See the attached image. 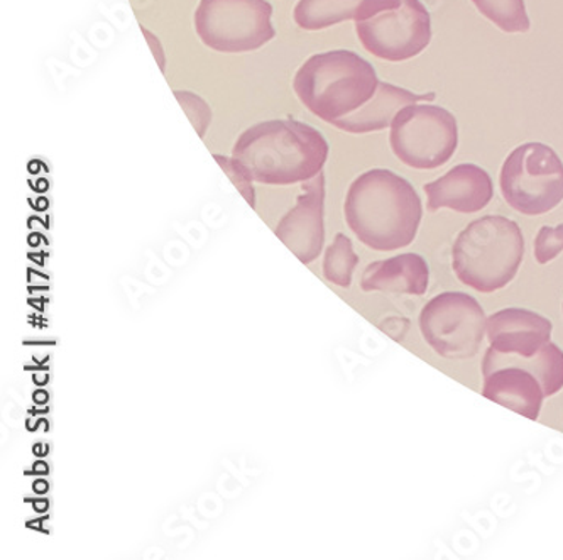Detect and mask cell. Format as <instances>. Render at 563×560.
<instances>
[{"label": "cell", "instance_id": "17", "mask_svg": "<svg viewBox=\"0 0 563 560\" xmlns=\"http://www.w3.org/2000/svg\"><path fill=\"white\" fill-rule=\"evenodd\" d=\"M364 0H300L292 18L301 30L320 31L339 22L354 21Z\"/></svg>", "mask_w": 563, "mask_h": 560}, {"label": "cell", "instance_id": "3", "mask_svg": "<svg viewBox=\"0 0 563 560\" xmlns=\"http://www.w3.org/2000/svg\"><path fill=\"white\" fill-rule=\"evenodd\" d=\"M377 87L374 66L349 50L310 56L292 78L300 102L329 124L369 102Z\"/></svg>", "mask_w": 563, "mask_h": 560}, {"label": "cell", "instance_id": "8", "mask_svg": "<svg viewBox=\"0 0 563 560\" xmlns=\"http://www.w3.org/2000/svg\"><path fill=\"white\" fill-rule=\"evenodd\" d=\"M389 143L410 168H439L457 151V119L443 107L411 103L393 119Z\"/></svg>", "mask_w": 563, "mask_h": 560}, {"label": "cell", "instance_id": "21", "mask_svg": "<svg viewBox=\"0 0 563 560\" xmlns=\"http://www.w3.org/2000/svg\"><path fill=\"white\" fill-rule=\"evenodd\" d=\"M563 253V223L556 226V228L540 229L534 239V257L538 263L549 264Z\"/></svg>", "mask_w": 563, "mask_h": 560}, {"label": "cell", "instance_id": "22", "mask_svg": "<svg viewBox=\"0 0 563 560\" xmlns=\"http://www.w3.org/2000/svg\"><path fill=\"white\" fill-rule=\"evenodd\" d=\"M213 158L219 162L220 168L231 176L232 184L239 188L245 200L250 201L251 206L254 207V188H253V176L247 172L244 165L239 162L238 158H229V156H220V154H213Z\"/></svg>", "mask_w": 563, "mask_h": 560}, {"label": "cell", "instance_id": "2", "mask_svg": "<svg viewBox=\"0 0 563 560\" xmlns=\"http://www.w3.org/2000/svg\"><path fill=\"white\" fill-rule=\"evenodd\" d=\"M329 150L325 136L311 125L295 119H275L242 132L232 156L247 168L254 182L292 185L319 176Z\"/></svg>", "mask_w": 563, "mask_h": 560}, {"label": "cell", "instance_id": "12", "mask_svg": "<svg viewBox=\"0 0 563 560\" xmlns=\"http://www.w3.org/2000/svg\"><path fill=\"white\" fill-rule=\"evenodd\" d=\"M323 198L325 180L320 173L305 182L303 195L298 198L297 207L289 210L282 220L276 234L289 245L303 261H311L322 250L323 244Z\"/></svg>", "mask_w": 563, "mask_h": 560}, {"label": "cell", "instance_id": "16", "mask_svg": "<svg viewBox=\"0 0 563 560\" xmlns=\"http://www.w3.org/2000/svg\"><path fill=\"white\" fill-rule=\"evenodd\" d=\"M506 364H515L531 371L542 383L547 396H553L563 388V351L553 342H549L542 351L531 358L501 355L489 348L484 355L483 374Z\"/></svg>", "mask_w": 563, "mask_h": 560}, {"label": "cell", "instance_id": "24", "mask_svg": "<svg viewBox=\"0 0 563 560\" xmlns=\"http://www.w3.org/2000/svg\"><path fill=\"white\" fill-rule=\"evenodd\" d=\"M41 464H43V462H40V465H36L37 473H46V471H48V469L44 468V465H41Z\"/></svg>", "mask_w": 563, "mask_h": 560}, {"label": "cell", "instance_id": "13", "mask_svg": "<svg viewBox=\"0 0 563 560\" xmlns=\"http://www.w3.org/2000/svg\"><path fill=\"white\" fill-rule=\"evenodd\" d=\"M483 395L490 402L499 403L508 410L538 420L547 398L542 383L531 371L515 364L494 367L483 374Z\"/></svg>", "mask_w": 563, "mask_h": 560}, {"label": "cell", "instance_id": "4", "mask_svg": "<svg viewBox=\"0 0 563 560\" xmlns=\"http://www.w3.org/2000/svg\"><path fill=\"white\" fill-rule=\"evenodd\" d=\"M523 256L520 226L503 216H486L459 234L452 248V266L468 288L493 294L512 282Z\"/></svg>", "mask_w": 563, "mask_h": 560}, {"label": "cell", "instance_id": "25", "mask_svg": "<svg viewBox=\"0 0 563 560\" xmlns=\"http://www.w3.org/2000/svg\"><path fill=\"white\" fill-rule=\"evenodd\" d=\"M36 396H37V398H36V399H37V402H40V403H43V402H44V399H46V398H44V396H46V395H44V393H37V395H36Z\"/></svg>", "mask_w": 563, "mask_h": 560}, {"label": "cell", "instance_id": "23", "mask_svg": "<svg viewBox=\"0 0 563 560\" xmlns=\"http://www.w3.org/2000/svg\"><path fill=\"white\" fill-rule=\"evenodd\" d=\"M34 487H36L37 493H44V491L48 490V484L44 483V481H37Z\"/></svg>", "mask_w": 563, "mask_h": 560}, {"label": "cell", "instance_id": "5", "mask_svg": "<svg viewBox=\"0 0 563 560\" xmlns=\"http://www.w3.org/2000/svg\"><path fill=\"white\" fill-rule=\"evenodd\" d=\"M364 48L386 62H407L432 41V18L420 0H364L355 12Z\"/></svg>", "mask_w": 563, "mask_h": 560}, {"label": "cell", "instance_id": "7", "mask_svg": "<svg viewBox=\"0 0 563 560\" xmlns=\"http://www.w3.org/2000/svg\"><path fill=\"white\" fill-rule=\"evenodd\" d=\"M267 0H200L194 24L201 43L220 53H250L276 36Z\"/></svg>", "mask_w": 563, "mask_h": 560}, {"label": "cell", "instance_id": "10", "mask_svg": "<svg viewBox=\"0 0 563 560\" xmlns=\"http://www.w3.org/2000/svg\"><path fill=\"white\" fill-rule=\"evenodd\" d=\"M553 326L547 317L527 308H505L487 319L490 349L501 355L531 358L552 339Z\"/></svg>", "mask_w": 563, "mask_h": 560}, {"label": "cell", "instance_id": "18", "mask_svg": "<svg viewBox=\"0 0 563 560\" xmlns=\"http://www.w3.org/2000/svg\"><path fill=\"white\" fill-rule=\"evenodd\" d=\"M472 4L505 33L530 31V18L525 0H472Z\"/></svg>", "mask_w": 563, "mask_h": 560}, {"label": "cell", "instance_id": "20", "mask_svg": "<svg viewBox=\"0 0 563 560\" xmlns=\"http://www.w3.org/2000/svg\"><path fill=\"white\" fill-rule=\"evenodd\" d=\"M173 94L178 99L179 106L184 107L185 112H187L191 125L198 132V136L206 138L207 129L212 122V110H210L209 103L194 92L175 90Z\"/></svg>", "mask_w": 563, "mask_h": 560}, {"label": "cell", "instance_id": "14", "mask_svg": "<svg viewBox=\"0 0 563 560\" xmlns=\"http://www.w3.org/2000/svg\"><path fill=\"white\" fill-rule=\"evenodd\" d=\"M435 94H418L410 92L407 88H399L396 85L379 81L376 94L369 102L364 103L361 109L355 110L345 118L336 119L332 122L336 129L349 132V134H367V132L383 131V129L391 128L393 119L396 118L402 107L411 106V103L432 102L435 100Z\"/></svg>", "mask_w": 563, "mask_h": 560}, {"label": "cell", "instance_id": "6", "mask_svg": "<svg viewBox=\"0 0 563 560\" xmlns=\"http://www.w3.org/2000/svg\"><path fill=\"white\" fill-rule=\"evenodd\" d=\"M499 184L516 212L543 216L562 204V160L547 144H521L506 158Z\"/></svg>", "mask_w": 563, "mask_h": 560}, {"label": "cell", "instance_id": "15", "mask_svg": "<svg viewBox=\"0 0 563 560\" xmlns=\"http://www.w3.org/2000/svg\"><path fill=\"white\" fill-rule=\"evenodd\" d=\"M430 282L427 261L418 254H399L391 260L371 264L363 275L366 292H393V294L423 295Z\"/></svg>", "mask_w": 563, "mask_h": 560}, {"label": "cell", "instance_id": "1", "mask_svg": "<svg viewBox=\"0 0 563 560\" xmlns=\"http://www.w3.org/2000/svg\"><path fill=\"white\" fill-rule=\"evenodd\" d=\"M344 212L349 228L371 250L395 251L417 238L423 207L407 178L389 169H371L349 188Z\"/></svg>", "mask_w": 563, "mask_h": 560}, {"label": "cell", "instance_id": "11", "mask_svg": "<svg viewBox=\"0 0 563 560\" xmlns=\"http://www.w3.org/2000/svg\"><path fill=\"white\" fill-rule=\"evenodd\" d=\"M428 197V210H455L461 213H476L493 200V178L481 166L464 163L454 166L439 180L423 187Z\"/></svg>", "mask_w": 563, "mask_h": 560}, {"label": "cell", "instance_id": "19", "mask_svg": "<svg viewBox=\"0 0 563 560\" xmlns=\"http://www.w3.org/2000/svg\"><path fill=\"white\" fill-rule=\"evenodd\" d=\"M358 257L354 253L351 239L344 234H336L335 241L327 251L325 257V275L330 282L347 288L351 285L352 272Z\"/></svg>", "mask_w": 563, "mask_h": 560}, {"label": "cell", "instance_id": "9", "mask_svg": "<svg viewBox=\"0 0 563 560\" xmlns=\"http://www.w3.org/2000/svg\"><path fill=\"white\" fill-rule=\"evenodd\" d=\"M486 314L476 298L446 292L424 305L420 329L424 341L445 360H471L486 336Z\"/></svg>", "mask_w": 563, "mask_h": 560}]
</instances>
